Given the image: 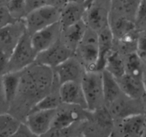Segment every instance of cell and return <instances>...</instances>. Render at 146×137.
Wrapping results in <instances>:
<instances>
[{
	"label": "cell",
	"instance_id": "6da1fadb",
	"mask_svg": "<svg viewBox=\"0 0 146 137\" xmlns=\"http://www.w3.org/2000/svg\"><path fill=\"white\" fill-rule=\"evenodd\" d=\"M26 68V72L21 71V78L19 92L22 91L26 96L39 100L50 93L54 78L52 68L36 64L32 67Z\"/></svg>",
	"mask_w": 146,
	"mask_h": 137
},
{
	"label": "cell",
	"instance_id": "7a4b0ae2",
	"mask_svg": "<svg viewBox=\"0 0 146 137\" xmlns=\"http://www.w3.org/2000/svg\"><path fill=\"white\" fill-rule=\"evenodd\" d=\"M86 110L91 112L102 108L104 104L101 71H85L80 81Z\"/></svg>",
	"mask_w": 146,
	"mask_h": 137
},
{
	"label": "cell",
	"instance_id": "3957f363",
	"mask_svg": "<svg viewBox=\"0 0 146 137\" xmlns=\"http://www.w3.org/2000/svg\"><path fill=\"white\" fill-rule=\"evenodd\" d=\"M36 56L37 52L31 44V35L26 30L10 55L9 72L24 71L35 63Z\"/></svg>",
	"mask_w": 146,
	"mask_h": 137
},
{
	"label": "cell",
	"instance_id": "277c9868",
	"mask_svg": "<svg viewBox=\"0 0 146 137\" xmlns=\"http://www.w3.org/2000/svg\"><path fill=\"white\" fill-rule=\"evenodd\" d=\"M61 9L44 5L30 11L24 17V21L27 32L31 35L51 24L59 21Z\"/></svg>",
	"mask_w": 146,
	"mask_h": 137
},
{
	"label": "cell",
	"instance_id": "5b68a950",
	"mask_svg": "<svg viewBox=\"0 0 146 137\" xmlns=\"http://www.w3.org/2000/svg\"><path fill=\"white\" fill-rule=\"evenodd\" d=\"M86 71H95L98 59V33L87 27L76 51Z\"/></svg>",
	"mask_w": 146,
	"mask_h": 137
},
{
	"label": "cell",
	"instance_id": "8992f818",
	"mask_svg": "<svg viewBox=\"0 0 146 137\" xmlns=\"http://www.w3.org/2000/svg\"><path fill=\"white\" fill-rule=\"evenodd\" d=\"M73 54L74 51L59 39L49 48L38 53L35 62L36 64L54 68L73 57Z\"/></svg>",
	"mask_w": 146,
	"mask_h": 137
},
{
	"label": "cell",
	"instance_id": "52a82bcc",
	"mask_svg": "<svg viewBox=\"0 0 146 137\" xmlns=\"http://www.w3.org/2000/svg\"><path fill=\"white\" fill-rule=\"evenodd\" d=\"M56 110L30 111L27 114L26 125L35 136H42L51 129Z\"/></svg>",
	"mask_w": 146,
	"mask_h": 137
},
{
	"label": "cell",
	"instance_id": "ba28073f",
	"mask_svg": "<svg viewBox=\"0 0 146 137\" xmlns=\"http://www.w3.org/2000/svg\"><path fill=\"white\" fill-rule=\"evenodd\" d=\"M61 30V24L58 21L31 34V44L37 54L47 49L58 41Z\"/></svg>",
	"mask_w": 146,
	"mask_h": 137
},
{
	"label": "cell",
	"instance_id": "9c48e42d",
	"mask_svg": "<svg viewBox=\"0 0 146 137\" xmlns=\"http://www.w3.org/2000/svg\"><path fill=\"white\" fill-rule=\"evenodd\" d=\"M95 0H87L86 2H68L61 10L59 23L62 29L84 20V16L88 9L94 4Z\"/></svg>",
	"mask_w": 146,
	"mask_h": 137
},
{
	"label": "cell",
	"instance_id": "30bf717a",
	"mask_svg": "<svg viewBox=\"0 0 146 137\" xmlns=\"http://www.w3.org/2000/svg\"><path fill=\"white\" fill-rule=\"evenodd\" d=\"M54 73L60 85L68 81H81L84 74L82 64L73 57L54 68Z\"/></svg>",
	"mask_w": 146,
	"mask_h": 137
},
{
	"label": "cell",
	"instance_id": "8fae6325",
	"mask_svg": "<svg viewBox=\"0 0 146 137\" xmlns=\"http://www.w3.org/2000/svg\"><path fill=\"white\" fill-rule=\"evenodd\" d=\"M26 31L24 19L0 30V50L11 55L16 44Z\"/></svg>",
	"mask_w": 146,
	"mask_h": 137
},
{
	"label": "cell",
	"instance_id": "7c38bea8",
	"mask_svg": "<svg viewBox=\"0 0 146 137\" xmlns=\"http://www.w3.org/2000/svg\"><path fill=\"white\" fill-rule=\"evenodd\" d=\"M58 95L61 103L86 109V104L80 81H68L60 85Z\"/></svg>",
	"mask_w": 146,
	"mask_h": 137
},
{
	"label": "cell",
	"instance_id": "4fadbf2b",
	"mask_svg": "<svg viewBox=\"0 0 146 137\" xmlns=\"http://www.w3.org/2000/svg\"><path fill=\"white\" fill-rule=\"evenodd\" d=\"M141 100H135L128 98L125 96V98H123V95L117 98L115 101L111 103L109 107V112L111 116L119 118H124L129 116L137 114H143L140 110L141 106H138V102Z\"/></svg>",
	"mask_w": 146,
	"mask_h": 137
},
{
	"label": "cell",
	"instance_id": "5bb4252c",
	"mask_svg": "<svg viewBox=\"0 0 146 137\" xmlns=\"http://www.w3.org/2000/svg\"><path fill=\"white\" fill-rule=\"evenodd\" d=\"M98 59L95 71H102L105 68L108 56L113 51L114 36L110 26L98 32Z\"/></svg>",
	"mask_w": 146,
	"mask_h": 137
},
{
	"label": "cell",
	"instance_id": "9a60e30c",
	"mask_svg": "<svg viewBox=\"0 0 146 137\" xmlns=\"http://www.w3.org/2000/svg\"><path fill=\"white\" fill-rule=\"evenodd\" d=\"M146 128V116L137 114L123 118L120 126L123 137H141Z\"/></svg>",
	"mask_w": 146,
	"mask_h": 137
},
{
	"label": "cell",
	"instance_id": "2e32d148",
	"mask_svg": "<svg viewBox=\"0 0 146 137\" xmlns=\"http://www.w3.org/2000/svg\"><path fill=\"white\" fill-rule=\"evenodd\" d=\"M109 13L104 7L94 5L88 9L84 20L88 27L97 33L109 26Z\"/></svg>",
	"mask_w": 146,
	"mask_h": 137
},
{
	"label": "cell",
	"instance_id": "e0dca14e",
	"mask_svg": "<svg viewBox=\"0 0 146 137\" xmlns=\"http://www.w3.org/2000/svg\"><path fill=\"white\" fill-rule=\"evenodd\" d=\"M88 26L84 20L61 30L60 40L73 51H75L82 40Z\"/></svg>",
	"mask_w": 146,
	"mask_h": 137
},
{
	"label": "cell",
	"instance_id": "ac0fdd59",
	"mask_svg": "<svg viewBox=\"0 0 146 137\" xmlns=\"http://www.w3.org/2000/svg\"><path fill=\"white\" fill-rule=\"evenodd\" d=\"M118 80L123 94L128 98L141 100L145 97V91L143 80L125 74Z\"/></svg>",
	"mask_w": 146,
	"mask_h": 137
},
{
	"label": "cell",
	"instance_id": "d6986e66",
	"mask_svg": "<svg viewBox=\"0 0 146 137\" xmlns=\"http://www.w3.org/2000/svg\"><path fill=\"white\" fill-rule=\"evenodd\" d=\"M101 74L104 104L108 106L123 94L121 91L118 80L112 74L105 69L101 71Z\"/></svg>",
	"mask_w": 146,
	"mask_h": 137
},
{
	"label": "cell",
	"instance_id": "ffe728a7",
	"mask_svg": "<svg viewBox=\"0 0 146 137\" xmlns=\"http://www.w3.org/2000/svg\"><path fill=\"white\" fill-rule=\"evenodd\" d=\"M81 119V114L74 108L56 110L51 128H64L71 126Z\"/></svg>",
	"mask_w": 146,
	"mask_h": 137
},
{
	"label": "cell",
	"instance_id": "44dd1931",
	"mask_svg": "<svg viewBox=\"0 0 146 137\" xmlns=\"http://www.w3.org/2000/svg\"><path fill=\"white\" fill-rule=\"evenodd\" d=\"M21 78V71L7 72L1 76L3 87L9 105H11L17 98Z\"/></svg>",
	"mask_w": 146,
	"mask_h": 137
},
{
	"label": "cell",
	"instance_id": "7402d4cb",
	"mask_svg": "<svg viewBox=\"0 0 146 137\" xmlns=\"http://www.w3.org/2000/svg\"><path fill=\"white\" fill-rule=\"evenodd\" d=\"M109 26L114 37L120 40L137 30L134 21L128 17L117 14L113 17L112 24Z\"/></svg>",
	"mask_w": 146,
	"mask_h": 137
},
{
	"label": "cell",
	"instance_id": "603a6c76",
	"mask_svg": "<svg viewBox=\"0 0 146 137\" xmlns=\"http://www.w3.org/2000/svg\"><path fill=\"white\" fill-rule=\"evenodd\" d=\"M104 69L116 79H119L125 74V62L118 51H112L110 53L106 59Z\"/></svg>",
	"mask_w": 146,
	"mask_h": 137
},
{
	"label": "cell",
	"instance_id": "cb8c5ba5",
	"mask_svg": "<svg viewBox=\"0 0 146 137\" xmlns=\"http://www.w3.org/2000/svg\"><path fill=\"white\" fill-rule=\"evenodd\" d=\"M124 62L125 74L143 80L144 61L138 57L135 51L127 54Z\"/></svg>",
	"mask_w": 146,
	"mask_h": 137
},
{
	"label": "cell",
	"instance_id": "d4e9b609",
	"mask_svg": "<svg viewBox=\"0 0 146 137\" xmlns=\"http://www.w3.org/2000/svg\"><path fill=\"white\" fill-rule=\"evenodd\" d=\"M140 1L141 0H111L112 9L117 15L129 18L130 16H135Z\"/></svg>",
	"mask_w": 146,
	"mask_h": 137
},
{
	"label": "cell",
	"instance_id": "484cf974",
	"mask_svg": "<svg viewBox=\"0 0 146 137\" xmlns=\"http://www.w3.org/2000/svg\"><path fill=\"white\" fill-rule=\"evenodd\" d=\"M21 123L11 114H0V137H9Z\"/></svg>",
	"mask_w": 146,
	"mask_h": 137
},
{
	"label": "cell",
	"instance_id": "4316f807",
	"mask_svg": "<svg viewBox=\"0 0 146 137\" xmlns=\"http://www.w3.org/2000/svg\"><path fill=\"white\" fill-rule=\"evenodd\" d=\"M61 101L58 94L48 93L35 103L30 111L39 110H56L61 105Z\"/></svg>",
	"mask_w": 146,
	"mask_h": 137
},
{
	"label": "cell",
	"instance_id": "83f0119b",
	"mask_svg": "<svg viewBox=\"0 0 146 137\" xmlns=\"http://www.w3.org/2000/svg\"><path fill=\"white\" fill-rule=\"evenodd\" d=\"M5 5L16 19H24L27 14L26 0H7Z\"/></svg>",
	"mask_w": 146,
	"mask_h": 137
},
{
	"label": "cell",
	"instance_id": "f1b7e54d",
	"mask_svg": "<svg viewBox=\"0 0 146 137\" xmlns=\"http://www.w3.org/2000/svg\"><path fill=\"white\" fill-rule=\"evenodd\" d=\"M134 23L136 29L146 31V0H141L134 16Z\"/></svg>",
	"mask_w": 146,
	"mask_h": 137
},
{
	"label": "cell",
	"instance_id": "f546056e",
	"mask_svg": "<svg viewBox=\"0 0 146 137\" xmlns=\"http://www.w3.org/2000/svg\"><path fill=\"white\" fill-rule=\"evenodd\" d=\"M21 20V19H20ZM19 20L16 19L6 7L5 4L0 6V30L11 24H14Z\"/></svg>",
	"mask_w": 146,
	"mask_h": 137
},
{
	"label": "cell",
	"instance_id": "4dcf8cb0",
	"mask_svg": "<svg viewBox=\"0 0 146 137\" xmlns=\"http://www.w3.org/2000/svg\"><path fill=\"white\" fill-rule=\"evenodd\" d=\"M135 52L144 62H146V33L145 31L139 33Z\"/></svg>",
	"mask_w": 146,
	"mask_h": 137
},
{
	"label": "cell",
	"instance_id": "1f68e13d",
	"mask_svg": "<svg viewBox=\"0 0 146 137\" xmlns=\"http://www.w3.org/2000/svg\"><path fill=\"white\" fill-rule=\"evenodd\" d=\"M10 54L4 51L0 50V76L9 72Z\"/></svg>",
	"mask_w": 146,
	"mask_h": 137
},
{
	"label": "cell",
	"instance_id": "d6a6232c",
	"mask_svg": "<svg viewBox=\"0 0 146 137\" xmlns=\"http://www.w3.org/2000/svg\"><path fill=\"white\" fill-rule=\"evenodd\" d=\"M9 137H36L31 133L29 128L24 124H21L19 128Z\"/></svg>",
	"mask_w": 146,
	"mask_h": 137
},
{
	"label": "cell",
	"instance_id": "836d02e7",
	"mask_svg": "<svg viewBox=\"0 0 146 137\" xmlns=\"http://www.w3.org/2000/svg\"><path fill=\"white\" fill-rule=\"evenodd\" d=\"M9 106V105L7 98H6L5 93H4V87H3L1 76H0V114L5 113L6 109H7Z\"/></svg>",
	"mask_w": 146,
	"mask_h": 137
},
{
	"label": "cell",
	"instance_id": "e575fe53",
	"mask_svg": "<svg viewBox=\"0 0 146 137\" xmlns=\"http://www.w3.org/2000/svg\"><path fill=\"white\" fill-rule=\"evenodd\" d=\"M27 14L39 7L46 5V0H26Z\"/></svg>",
	"mask_w": 146,
	"mask_h": 137
},
{
	"label": "cell",
	"instance_id": "d590c367",
	"mask_svg": "<svg viewBox=\"0 0 146 137\" xmlns=\"http://www.w3.org/2000/svg\"><path fill=\"white\" fill-rule=\"evenodd\" d=\"M69 0H46V5L51 6V7H56L58 9H62L68 3Z\"/></svg>",
	"mask_w": 146,
	"mask_h": 137
},
{
	"label": "cell",
	"instance_id": "8d00e7d4",
	"mask_svg": "<svg viewBox=\"0 0 146 137\" xmlns=\"http://www.w3.org/2000/svg\"><path fill=\"white\" fill-rule=\"evenodd\" d=\"M143 83L144 88H145V96H146V62H144L143 74Z\"/></svg>",
	"mask_w": 146,
	"mask_h": 137
},
{
	"label": "cell",
	"instance_id": "74e56055",
	"mask_svg": "<svg viewBox=\"0 0 146 137\" xmlns=\"http://www.w3.org/2000/svg\"><path fill=\"white\" fill-rule=\"evenodd\" d=\"M87 0H69V2L73 3H78V4H81V3L86 2Z\"/></svg>",
	"mask_w": 146,
	"mask_h": 137
},
{
	"label": "cell",
	"instance_id": "f35d334b",
	"mask_svg": "<svg viewBox=\"0 0 146 137\" xmlns=\"http://www.w3.org/2000/svg\"><path fill=\"white\" fill-rule=\"evenodd\" d=\"M141 137H146V128H145V131H144L143 134V136Z\"/></svg>",
	"mask_w": 146,
	"mask_h": 137
},
{
	"label": "cell",
	"instance_id": "ab89813d",
	"mask_svg": "<svg viewBox=\"0 0 146 137\" xmlns=\"http://www.w3.org/2000/svg\"><path fill=\"white\" fill-rule=\"evenodd\" d=\"M2 3H1V0H0V6H1V5H2Z\"/></svg>",
	"mask_w": 146,
	"mask_h": 137
},
{
	"label": "cell",
	"instance_id": "60d3db41",
	"mask_svg": "<svg viewBox=\"0 0 146 137\" xmlns=\"http://www.w3.org/2000/svg\"><path fill=\"white\" fill-rule=\"evenodd\" d=\"M76 137H83V136H76Z\"/></svg>",
	"mask_w": 146,
	"mask_h": 137
},
{
	"label": "cell",
	"instance_id": "b9f144b4",
	"mask_svg": "<svg viewBox=\"0 0 146 137\" xmlns=\"http://www.w3.org/2000/svg\"><path fill=\"white\" fill-rule=\"evenodd\" d=\"M145 33H146V31H145Z\"/></svg>",
	"mask_w": 146,
	"mask_h": 137
}]
</instances>
